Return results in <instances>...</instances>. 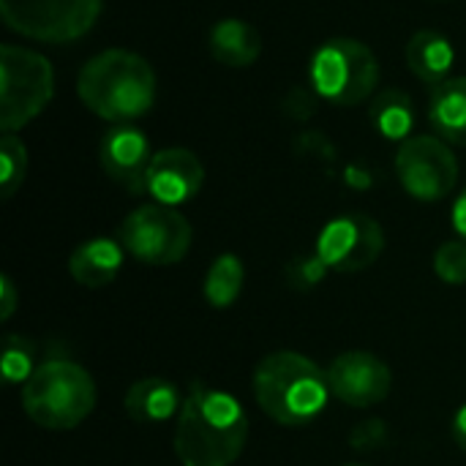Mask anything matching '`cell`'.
<instances>
[{
    "instance_id": "obj_9",
    "label": "cell",
    "mask_w": 466,
    "mask_h": 466,
    "mask_svg": "<svg viewBox=\"0 0 466 466\" xmlns=\"http://www.w3.org/2000/svg\"><path fill=\"white\" fill-rule=\"evenodd\" d=\"M396 175L404 191L420 202H440L459 183V158L437 134H418L401 142L396 153Z\"/></svg>"
},
{
    "instance_id": "obj_13",
    "label": "cell",
    "mask_w": 466,
    "mask_h": 466,
    "mask_svg": "<svg viewBox=\"0 0 466 466\" xmlns=\"http://www.w3.org/2000/svg\"><path fill=\"white\" fill-rule=\"evenodd\" d=\"M205 183V167L197 153L186 147H164L153 156L147 169V194L153 202L177 208L191 202Z\"/></svg>"
},
{
    "instance_id": "obj_6",
    "label": "cell",
    "mask_w": 466,
    "mask_h": 466,
    "mask_svg": "<svg viewBox=\"0 0 466 466\" xmlns=\"http://www.w3.org/2000/svg\"><path fill=\"white\" fill-rule=\"evenodd\" d=\"M55 96L52 63L25 46H0V128L16 134L33 123Z\"/></svg>"
},
{
    "instance_id": "obj_17",
    "label": "cell",
    "mask_w": 466,
    "mask_h": 466,
    "mask_svg": "<svg viewBox=\"0 0 466 466\" xmlns=\"http://www.w3.org/2000/svg\"><path fill=\"white\" fill-rule=\"evenodd\" d=\"M453 63H456V49L445 33L418 30L407 44V66L429 87H437L445 79H451Z\"/></svg>"
},
{
    "instance_id": "obj_7",
    "label": "cell",
    "mask_w": 466,
    "mask_h": 466,
    "mask_svg": "<svg viewBox=\"0 0 466 466\" xmlns=\"http://www.w3.org/2000/svg\"><path fill=\"white\" fill-rule=\"evenodd\" d=\"M104 0H0V16L8 30L44 41L71 44L93 30Z\"/></svg>"
},
{
    "instance_id": "obj_12",
    "label": "cell",
    "mask_w": 466,
    "mask_h": 466,
    "mask_svg": "<svg viewBox=\"0 0 466 466\" xmlns=\"http://www.w3.org/2000/svg\"><path fill=\"white\" fill-rule=\"evenodd\" d=\"M153 156L156 153L150 150L145 131H139L131 123L112 126L101 137V147H98L101 169L128 194H137V197L147 194V169H150Z\"/></svg>"
},
{
    "instance_id": "obj_14",
    "label": "cell",
    "mask_w": 466,
    "mask_h": 466,
    "mask_svg": "<svg viewBox=\"0 0 466 466\" xmlns=\"http://www.w3.org/2000/svg\"><path fill=\"white\" fill-rule=\"evenodd\" d=\"M183 396L177 390V385L167 377H142L137 380L123 399L126 415L134 423L142 426H158L172 420L175 415H180L183 407Z\"/></svg>"
},
{
    "instance_id": "obj_21",
    "label": "cell",
    "mask_w": 466,
    "mask_h": 466,
    "mask_svg": "<svg viewBox=\"0 0 466 466\" xmlns=\"http://www.w3.org/2000/svg\"><path fill=\"white\" fill-rule=\"evenodd\" d=\"M27 175V147L16 134L0 137V197L11 199Z\"/></svg>"
},
{
    "instance_id": "obj_2",
    "label": "cell",
    "mask_w": 466,
    "mask_h": 466,
    "mask_svg": "<svg viewBox=\"0 0 466 466\" xmlns=\"http://www.w3.org/2000/svg\"><path fill=\"white\" fill-rule=\"evenodd\" d=\"M76 93L93 115L115 126H126L153 109L156 71L137 52L106 49L82 66Z\"/></svg>"
},
{
    "instance_id": "obj_4",
    "label": "cell",
    "mask_w": 466,
    "mask_h": 466,
    "mask_svg": "<svg viewBox=\"0 0 466 466\" xmlns=\"http://www.w3.org/2000/svg\"><path fill=\"white\" fill-rule=\"evenodd\" d=\"M96 382L87 369L68 358L44 360L22 385L25 415L46 431H71L96 410Z\"/></svg>"
},
{
    "instance_id": "obj_10",
    "label": "cell",
    "mask_w": 466,
    "mask_h": 466,
    "mask_svg": "<svg viewBox=\"0 0 466 466\" xmlns=\"http://www.w3.org/2000/svg\"><path fill=\"white\" fill-rule=\"evenodd\" d=\"M385 251V232L377 218L363 213H344L330 218L319 238L314 254L333 273H360L371 268Z\"/></svg>"
},
{
    "instance_id": "obj_22",
    "label": "cell",
    "mask_w": 466,
    "mask_h": 466,
    "mask_svg": "<svg viewBox=\"0 0 466 466\" xmlns=\"http://www.w3.org/2000/svg\"><path fill=\"white\" fill-rule=\"evenodd\" d=\"M38 366L41 363H35V344L27 336L8 333L3 341V380H5V385H25Z\"/></svg>"
},
{
    "instance_id": "obj_8",
    "label": "cell",
    "mask_w": 466,
    "mask_h": 466,
    "mask_svg": "<svg viewBox=\"0 0 466 466\" xmlns=\"http://www.w3.org/2000/svg\"><path fill=\"white\" fill-rule=\"evenodd\" d=\"M194 240L188 218L177 208L142 205L131 210L120 224V243L126 254L145 265H175L186 259Z\"/></svg>"
},
{
    "instance_id": "obj_11",
    "label": "cell",
    "mask_w": 466,
    "mask_h": 466,
    "mask_svg": "<svg viewBox=\"0 0 466 466\" xmlns=\"http://www.w3.org/2000/svg\"><path fill=\"white\" fill-rule=\"evenodd\" d=\"M328 382H330V393L341 404L355 410H369L390 396L393 374L388 363L380 360L377 355L355 350L333 358L328 369Z\"/></svg>"
},
{
    "instance_id": "obj_26",
    "label": "cell",
    "mask_w": 466,
    "mask_h": 466,
    "mask_svg": "<svg viewBox=\"0 0 466 466\" xmlns=\"http://www.w3.org/2000/svg\"><path fill=\"white\" fill-rule=\"evenodd\" d=\"M451 221H453V229L456 235L466 240V188L459 194V199L453 202V210H451Z\"/></svg>"
},
{
    "instance_id": "obj_5",
    "label": "cell",
    "mask_w": 466,
    "mask_h": 466,
    "mask_svg": "<svg viewBox=\"0 0 466 466\" xmlns=\"http://www.w3.org/2000/svg\"><path fill=\"white\" fill-rule=\"evenodd\" d=\"M311 90L336 106H358L380 85V60L358 38H328L309 60Z\"/></svg>"
},
{
    "instance_id": "obj_24",
    "label": "cell",
    "mask_w": 466,
    "mask_h": 466,
    "mask_svg": "<svg viewBox=\"0 0 466 466\" xmlns=\"http://www.w3.org/2000/svg\"><path fill=\"white\" fill-rule=\"evenodd\" d=\"M16 303H19V295H16V287L11 281L8 273L0 276V319L8 322L16 311Z\"/></svg>"
},
{
    "instance_id": "obj_25",
    "label": "cell",
    "mask_w": 466,
    "mask_h": 466,
    "mask_svg": "<svg viewBox=\"0 0 466 466\" xmlns=\"http://www.w3.org/2000/svg\"><path fill=\"white\" fill-rule=\"evenodd\" d=\"M355 434H366V440H358L355 448L358 451H369V448H377L380 442H385V426L382 420H366L355 429Z\"/></svg>"
},
{
    "instance_id": "obj_20",
    "label": "cell",
    "mask_w": 466,
    "mask_h": 466,
    "mask_svg": "<svg viewBox=\"0 0 466 466\" xmlns=\"http://www.w3.org/2000/svg\"><path fill=\"white\" fill-rule=\"evenodd\" d=\"M243 279H246V270H243L240 257L235 254L216 257L205 276V287H202L205 300L213 309H229L243 292Z\"/></svg>"
},
{
    "instance_id": "obj_3",
    "label": "cell",
    "mask_w": 466,
    "mask_h": 466,
    "mask_svg": "<svg viewBox=\"0 0 466 466\" xmlns=\"http://www.w3.org/2000/svg\"><path fill=\"white\" fill-rule=\"evenodd\" d=\"M254 399L259 410L279 426H309L325 407L330 393L328 371L300 352H273L254 369Z\"/></svg>"
},
{
    "instance_id": "obj_1",
    "label": "cell",
    "mask_w": 466,
    "mask_h": 466,
    "mask_svg": "<svg viewBox=\"0 0 466 466\" xmlns=\"http://www.w3.org/2000/svg\"><path fill=\"white\" fill-rule=\"evenodd\" d=\"M248 442V415L243 404L208 385H194L186 396L172 448L183 466H232Z\"/></svg>"
},
{
    "instance_id": "obj_27",
    "label": "cell",
    "mask_w": 466,
    "mask_h": 466,
    "mask_svg": "<svg viewBox=\"0 0 466 466\" xmlns=\"http://www.w3.org/2000/svg\"><path fill=\"white\" fill-rule=\"evenodd\" d=\"M453 440L461 451H466V404L453 415Z\"/></svg>"
},
{
    "instance_id": "obj_19",
    "label": "cell",
    "mask_w": 466,
    "mask_h": 466,
    "mask_svg": "<svg viewBox=\"0 0 466 466\" xmlns=\"http://www.w3.org/2000/svg\"><path fill=\"white\" fill-rule=\"evenodd\" d=\"M374 128L390 142H407L415 128V106L404 90H382L369 109Z\"/></svg>"
},
{
    "instance_id": "obj_16",
    "label": "cell",
    "mask_w": 466,
    "mask_h": 466,
    "mask_svg": "<svg viewBox=\"0 0 466 466\" xmlns=\"http://www.w3.org/2000/svg\"><path fill=\"white\" fill-rule=\"evenodd\" d=\"M429 123L448 145L466 147V76H451L431 87Z\"/></svg>"
},
{
    "instance_id": "obj_15",
    "label": "cell",
    "mask_w": 466,
    "mask_h": 466,
    "mask_svg": "<svg viewBox=\"0 0 466 466\" xmlns=\"http://www.w3.org/2000/svg\"><path fill=\"white\" fill-rule=\"evenodd\" d=\"M126 248L112 238H90L79 243L68 257V273L76 284L98 289L117 279L123 270Z\"/></svg>"
},
{
    "instance_id": "obj_28",
    "label": "cell",
    "mask_w": 466,
    "mask_h": 466,
    "mask_svg": "<svg viewBox=\"0 0 466 466\" xmlns=\"http://www.w3.org/2000/svg\"><path fill=\"white\" fill-rule=\"evenodd\" d=\"M347 466H366V464H347Z\"/></svg>"
},
{
    "instance_id": "obj_18",
    "label": "cell",
    "mask_w": 466,
    "mask_h": 466,
    "mask_svg": "<svg viewBox=\"0 0 466 466\" xmlns=\"http://www.w3.org/2000/svg\"><path fill=\"white\" fill-rule=\"evenodd\" d=\"M208 46H210L213 60L229 68H248L262 55L259 33L248 22L235 19V16H227L210 27Z\"/></svg>"
},
{
    "instance_id": "obj_23",
    "label": "cell",
    "mask_w": 466,
    "mask_h": 466,
    "mask_svg": "<svg viewBox=\"0 0 466 466\" xmlns=\"http://www.w3.org/2000/svg\"><path fill=\"white\" fill-rule=\"evenodd\" d=\"M434 273L445 284H466V240H448L437 248Z\"/></svg>"
}]
</instances>
